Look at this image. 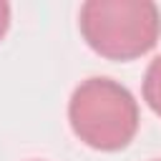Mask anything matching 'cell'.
I'll list each match as a JSON object with an SVG mask.
<instances>
[{
	"mask_svg": "<svg viewBox=\"0 0 161 161\" xmlns=\"http://www.w3.org/2000/svg\"><path fill=\"white\" fill-rule=\"evenodd\" d=\"M8 28H10V5L5 0H0V40L5 38Z\"/></svg>",
	"mask_w": 161,
	"mask_h": 161,
	"instance_id": "4",
	"label": "cell"
},
{
	"mask_svg": "<svg viewBox=\"0 0 161 161\" xmlns=\"http://www.w3.org/2000/svg\"><path fill=\"white\" fill-rule=\"evenodd\" d=\"M156 161H161V158H156Z\"/></svg>",
	"mask_w": 161,
	"mask_h": 161,
	"instance_id": "5",
	"label": "cell"
},
{
	"mask_svg": "<svg viewBox=\"0 0 161 161\" xmlns=\"http://www.w3.org/2000/svg\"><path fill=\"white\" fill-rule=\"evenodd\" d=\"M78 28L86 45L106 60H136L153 50L161 35V10L151 0H88Z\"/></svg>",
	"mask_w": 161,
	"mask_h": 161,
	"instance_id": "1",
	"label": "cell"
},
{
	"mask_svg": "<svg viewBox=\"0 0 161 161\" xmlns=\"http://www.w3.org/2000/svg\"><path fill=\"white\" fill-rule=\"evenodd\" d=\"M68 123L80 143L96 151H121L138 133V101L118 80L93 75L70 93Z\"/></svg>",
	"mask_w": 161,
	"mask_h": 161,
	"instance_id": "2",
	"label": "cell"
},
{
	"mask_svg": "<svg viewBox=\"0 0 161 161\" xmlns=\"http://www.w3.org/2000/svg\"><path fill=\"white\" fill-rule=\"evenodd\" d=\"M143 101L146 106L161 118V55H156L148 68H146V75H143Z\"/></svg>",
	"mask_w": 161,
	"mask_h": 161,
	"instance_id": "3",
	"label": "cell"
}]
</instances>
